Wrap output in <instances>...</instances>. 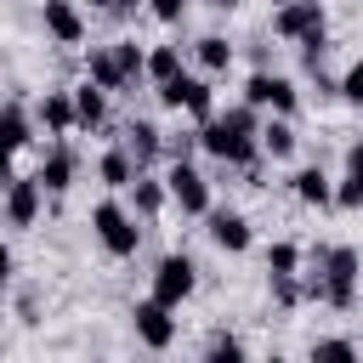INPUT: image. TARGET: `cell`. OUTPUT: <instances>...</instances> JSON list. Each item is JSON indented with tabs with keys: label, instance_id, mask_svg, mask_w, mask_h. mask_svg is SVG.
Returning a JSON list of instances; mask_svg holds the SVG:
<instances>
[{
	"label": "cell",
	"instance_id": "cell-1",
	"mask_svg": "<svg viewBox=\"0 0 363 363\" xmlns=\"http://www.w3.org/2000/svg\"><path fill=\"white\" fill-rule=\"evenodd\" d=\"M255 130H261V125H255V108L244 102V108L210 113V119L199 125V147H204V153H216L221 164H250V159H255V147H261V142H255Z\"/></svg>",
	"mask_w": 363,
	"mask_h": 363
},
{
	"label": "cell",
	"instance_id": "cell-2",
	"mask_svg": "<svg viewBox=\"0 0 363 363\" xmlns=\"http://www.w3.org/2000/svg\"><path fill=\"white\" fill-rule=\"evenodd\" d=\"M306 295L329 301V306H352L357 301V250H323L318 255V272L306 278Z\"/></svg>",
	"mask_w": 363,
	"mask_h": 363
},
{
	"label": "cell",
	"instance_id": "cell-3",
	"mask_svg": "<svg viewBox=\"0 0 363 363\" xmlns=\"http://www.w3.org/2000/svg\"><path fill=\"white\" fill-rule=\"evenodd\" d=\"M91 227H96V238H102L108 255H136V244H142V227H136V216L125 204H96Z\"/></svg>",
	"mask_w": 363,
	"mask_h": 363
},
{
	"label": "cell",
	"instance_id": "cell-4",
	"mask_svg": "<svg viewBox=\"0 0 363 363\" xmlns=\"http://www.w3.org/2000/svg\"><path fill=\"white\" fill-rule=\"evenodd\" d=\"M159 102H164V108H187L193 119H210V113H216L210 79H193V74H170V79H159Z\"/></svg>",
	"mask_w": 363,
	"mask_h": 363
},
{
	"label": "cell",
	"instance_id": "cell-5",
	"mask_svg": "<svg viewBox=\"0 0 363 363\" xmlns=\"http://www.w3.org/2000/svg\"><path fill=\"white\" fill-rule=\"evenodd\" d=\"M193 272H199V267H193L187 255H164V261L153 267V301H164V306H182V301L193 295V284H199Z\"/></svg>",
	"mask_w": 363,
	"mask_h": 363
},
{
	"label": "cell",
	"instance_id": "cell-6",
	"mask_svg": "<svg viewBox=\"0 0 363 363\" xmlns=\"http://www.w3.org/2000/svg\"><path fill=\"white\" fill-rule=\"evenodd\" d=\"M244 102L250 108H272V113H295V102H301V91L284 79V74H250V85H244Z\"/></svg>",
	"mask_w": 363,
	"mask_h": 363
},
{
	"label": "cell",
	"instance_id": "cell-7",
	"mask_svg": "<svg viewBox=\"0 0 363 363\" xmlns=\"http://www.w3.org/2000/svg\"><path fill=\"white\" fill-rule=\"evenodd\" d=\"M164 193H170V199H176L187 216H204V210H210V182H204V176H199L187 159H176V164H170V176H164Z\"/></svg>",
	"mask_w": 363,
	"mask_h": 363
},
{
	"label": "cell",
	"instance_id": "cell-8",
	"mask_svg": "<svg viewBox=\"0 0 363 363\" xmlns=\"http://www.w3.org/2000/svg\"><path fill=\"white\" fill-rule=\"evenodd\" d=\"M40 199H45V187H40L34 176H28V182H23V176H11V182H6V204H0V210H6V221H11V227H34Z\"/></svg>",
	"mask_w": 363,
	"mask_h": 363
},
{
	"label": "cell",
	"instance_id": "cell-9",
	"mask_svg": "<svg viewBox=\"0 0 363 363\" xmlns=\"http://www.w3.org/2000/svg\"><path fill=\"white\" fill-rule=\"evenodd\" d=\"M136 340L153 346V352H164V346L176 340V318H170L164 301H142V306H136Z\"/></svg>",
	"mask_w": 363,
	"mask_h": 363
},
{
	"label": "cell",
	"instance_id": "cell-10",
	"mask_svg": "<svg viewBox=\"0 0 363 363\" xmlns=\"http://www.w3.org/2000/svg\"><path fill=\"white\" fill-rule=\"evenodd\" d=\"M272 28H278L284 40H306V34H323V6H318V0H289V6L272 17Z\"/></svg>",
	"mask_w": 363,
	"mask_h": 363
},
{
	"label": "cell",
	"instance_id": "cell-11",
	"mask_svg": "<svg viewBox=\"0 0 363 363\" xmlns=\"http://www.w3.org/2000/svg\"><path fill=\"white\" fill-rule=\"evenodd\" d=\"M45 28H51V40H62V45H79V40H85V17H79L74 0H45Z\"/></svg>",
	"mask_w": 363,
	"mask_h": 363
},
{
	"label": "cell",
	"instance_id": "cell-12",
	"mask_svg": "<svg viewBox=\"0 0 363 363\" xmlns=\"http://www.w3.org/2000/svg\"><path fill=\"white\" fill-rule=\"evenodd\" d=\"M108 119V91L96 85V79H85L79 91H74V125H85V130H96Z\"/></svg>",
	"mask_w": 363,
	"mask_h": 363
},
{
	"label": "cell",
	"instance_id": "cell-13",
	"mask_svg": "<svg viewBox=\"0 0 363 363\" xmlns=\"http://www.w3.org/2000/svg\"><path fill=\"white\" fill-rule=\"evenodd\" d=\"M210 238H216L227 255H238V250H250V221L233 216V210H216V216H210Z\"/></svg>",
	"mask_w": 363,
	"mask_h": 363
},
{
	"label": "cell",
	"instance_id": "cell-14",
	"mask_svg": "<svg viewBox=\"0 0 363 363\" xmlns=\"http://www.w3.org/2000/svg\"><path fill=\"white\" fill-rule=\"evenodd\" d=\"M125 147H130V159H136V164H147V159H159V153H164V130H159V125H147V119H130Z\"/></svg>",
	"mask_w": 363,
	"mask_h": 363
},
{
	"label": "cell",
	"instance_id": "cell-15",
	"mask_svg": "<svg viewBox=\"0 0 363 363\" xmlns=\"http://www.w3.org/2000/svg\"><path fill=\"white\" fill-rule=\"evenodd\" d=\"M335 204L363 210V142H352V147H346V182L335 187Z\"/></svg>",
	"mask_w": 363,
	"mask_h": 363
},
{
	"label": "cell",
	"instance_id": "cell-16",
	"mask_svg": "<svg viewBox=\"0 0 363 363\" xmlns=\"http://www.w3.org/2000/svg\"><path fill=\"white\" fill-rule=\"evenodd\" d=\"M34 182H40L45 193H62V187L74 182V153H68V147H51V153L40 159V176H34Z\"/></svg>",
	"mask_w": 363,
	"mask_h": 363
},
{
	"label": "cell",
	"instance_id": "cell-17",
	"mask_svg": "<svg viewBox=\"0 0 363 363\" xmlns=\"http://www.w3.org/2000/svg\"><path fill=\"white\" fill-rule=\"evenodd\" d=\"M255 142H261V147H267V153H272V159H289V153H295V142H301V136H295V125H289V119H284V113H278V119H267V125H261V130H255Z\"/></svg>",
	"mask_w": 363,
	"mask_h": 363
},
{
	"label": "cell",
	"instance_id": "cell-18",
	"mask_svg": "<svg viewBox=\"0 0 363 363\" xmlns=\"http://www.w3.org/2000/svg\"><path fill=\"white\" fill-rule=\"evenodd\" d=\"M96 176H102L108 187H130V182H136V159H130V147H108L102 164H96Z\"/></svg>",
	"mask_w": 363,
	"mask_h": 363
},
{
	"label": "cell",
	"instance_id": "cell-19",
	"mask_svg": "<svg viewBox=\"0 0 363 363\" xmlns=\"http://www.w3.org/2000/svg\"><path fill=\"white\" fill-rule=\"evenodd\" d=\"M295 199H301V204H329L335 187H329V176H323L318 164H306V170H295Z\"/></svg>",
	"mask_w": 363,
	"mask_h": 363
},
{
	"label": "cell",
	"instance_id": "cell-20",
	"mask_svg": "<svg viewBox=\"0 0 363 363\" xmlns=\"http://www.w3.org/2000/svg\"><path fill=\"white\" fill-rule=\"evenodd\" d=\"M0 147H11V153H17V147H28V113H23L17 102H6V108H0Z\"/></svg>",
	"mask_w": 363,
	"mask_h": 363
},
{
	"label": "cell",
	"instance_id": "cell-21",
	"mask_svg": "<svg viewBox=\"0 0 363 363\" xmlns=\"http://www.w3.org/2000/svg\"><path fill=\"white\" fill-rule=\"evenodd\" d=\"M91 79H96L102 91H125V85H130V79L119 74V57H113V51H91Z\"/></svg>",
	"mask_w": 363,
	"mask_h": 363
},
{
	"label": "cell",
	"instance_id": "cell-22",
	"mask_svg": "<svg viewBox=\"0 0 363 363\" xmlns=\"http://www.w3.org/2000/svg\"><path fill=\"white\" fill-rule=\"evenodd\" d=\"M40 119H45V130H74V96L51 91V96L40 102Z\"/></svg>",
	"mask_w": 363,
	"mask_h": 363
},
{
	"label": "cell",
	"instance_id": "cell-23",
	"mask_svg": "<svg viewBox=\"0 0 363 363\" xmlns=\"http://www.w3.org/2000/svg\"><path fill=\"white\" fill-rule=\"evenodd\" d=\"M193 51H199V62H204V68H210V74H221V68H227V62H233V45H227V40H221V34H204V40H199V45H193Z\"/></svg>",
	"mask_w": 363,
	"mask_h": 363
},
{
	"label": "cell",
	"instance_id": "cell-24",
	"mask_svg": "<svg viewBox=\"0 0 363 363\" xmlns=\"http://www.w3.org/2000/svg\"><path fill=\"white\" fill-rule=\"evenodd\" d=\"M130 193H136V210H142V216H159V210H164V182L136 176V182H130Z\"/></svg>",
	"mask_w": 363,
	"mask_h": 363
},
{
	"label": "cell",
	"instance_id": "cell-25",
	"mask_svg": "<svg viewBox=\"0 0 363 363\" xmlns=\"http://www.w3.org/2000/svg\"><path fill=\"white\" fill-rule=\"evenodd\" d=\"M142 74H153V79H170V74H182V51H176V45H159V51H147Z\"/></svg>",
	"mask_w": 363,
	"mask_h": 363
},
{
	"label": "cell",
	"instance_id": "cell-26",
	"mask_svg": "<svg viewBox=\"0 0 363 363\" xmlns=\"http://www.w3.org/2000/svg\"><path fill=\"white\" fill-rule=\"evenodd\" d=\"M113 57H119V74H125V79H136V74H142V62H147V57L136 51V40H119V45H113Z\"/></svg>",
	"mask_w": 363,
	"mask_h": 363
},
{
	"label": "cell",
	"instance_id": "cell-27",
	"mask_svg": "<svg viewBox=\"0 0 363 363\" xmlns=\"http://www.w3.org/2000/svg\"><path fill=\"white\" fill-rule=\"evenodd\" d=\"M295 267H301V250L295 244H272L267 250V272H295Z\"/></svg>",
	"mask_w": 363,
	"mask_h": 363
},
{
	"label": "cell",
	"instance_id": "cell-28",
	"mask_svg": "<svg viewBox=\"0 0 363 363\" xmlns=\"http://www.w3.org/2000/svg\"><path fill=\"white\" fill-rule=\"evenodd\" d=\"M272 295H278L284 306H295V301H301V284H295V272H272Z\"/></svg>",
	"mask_w": 363,
	"mask_h": 363
},
{
	"label": "cell",
	"instance_id": "cell-29",
	"mask_svg": "<svg viewBox=\"0 0 363 363\" xmlns=\"http://www.w3.org/2000/svg\"><path fill=\"white\" fill-rule=\"evenodd\" d=\"M340 96L363 108V62H352V68H346V79H340Z\"/></svg>",
	"mask_w": 363,
	"mask_h": 363
},
{
	"label": "cell",
	"instance_id": "cell-30",
	"mask_svg": "<svg viewBox=\"0 0 363 363\" xmlns=\"http://www.w3.org/2000/svg\"><path fill=\"white\" fill-rule=\"evenodd\" d=\"M204 352H210V357H244V340H238V335H216Z\"/></svg>",
	"mask_w": 363,
	"mask_h": 363
},
{
	"label": "cell",
	"instance_id": "cell-31",
	"mask_svg": "<svg viewBox=\"0 0 363 363\" xmlns=\"http://www.w3.org/2000/svg\"><path fill=\"white\" fill-rule=\"evenodd\" d=\"M312 357H340V363H346V357H357V346H352V340H318Z\"/></svg>",
	"mask_w": 363,
	"mask_h": 363
},
{
	"label": "cell",
	"instance_id": "cell-32",
	"mask_svg": "<svg viewBox=\"0 0 363 363\" xmlns=\"http://www.w3.org/2000/svg\"><path fill=\"white\" fill-rule=\"evenodd\" d=\"M147 11H153L159 23H182V11H187V0H147Z\"/></svg>",
	"mask_w": 363,
	"mask_h": 363
},
{
	"label": "cell",
	"instance_id": "cell-33",
	"mask_svg": "<svg viewBox=\"0 0 363 363\" xmlns=\"http://www.w3.org/2000/svg\"><path fill=\"white\" fill-rule=\"evenodd\" d=\"M6 284H11V250L0 244V295H6Z\"/></svg>",
	"mask_w": 363,
	"mask_h": 363
},
{
	"label": "cell",
	"instance_id": "cell-34",
	"mask_svg": "<svg viewBox=\"0 0 363 363\" xmlns=\"http://www.w3.org/2000/svg\"><path fill=\"white\" fill-rule=\"evenodd\" d=\"M11 182V147H0V187Z\"/></svg>",
	"mask_w": 363,
	"mask_h": 363
},
{
	"label": "cell",
	"instance_id": "cell-35",
	"mask_svg": "<svg viewBox=\"0 0 363 363\" xmlns=\"http://www.w3.org/2000/svg\"><path fill=\"white\" fill-rule=\"evenodd\" d=\"M102 11H130V6H142V0H96Z\"/></svg>",
	"mask_w": 363,
	"mask_h": 363
},
{
	"label": "cell",
	"instance_id": "cell-36",
	"mask_svg": "<svg viewBox=\"0 0 363 363\" xmlns=\"http://www.w3.org/2000/svg\"><path fill=\"white\" fill-rule=\"evenodd\" d=\"M204 6H221V11H233V6H238V0H204Z\"/></svg>",
	"mask_w": 363,
	"mask_h": 363
}]
</instances>
